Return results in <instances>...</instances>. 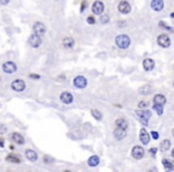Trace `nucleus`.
I'll list each match as a JSON object with an SVG mask.
<instances>
[{
  "instance_id": "f257e3e1",
  "label": "nucleus",
  "mask_w": 174,
  "mask_h": 172,
  "mask_svg": "<svg viewBox=\"0 0 174 172\" xmlns=\"http://www.w3.org/2000/svg\"><path fill=\"white\" fill-rule=\"evenodd\" d=\"M114 42H116V45L119 49H127V48H129V45L131 43L129 36H127V35H118L116 37Z\"/></svg>"
},
{
  "instance_id": "f03ea898",
  "label": "nucleus",
  "mask_w": 174,
  "mask_h": 172,
  "mask_svg": "<svg viewBox=\"0 0 174 172\" xmlns=\"http://www.w3.org/2000/svg\"><path fill=\"white\" fill-rule=\"evenodd\" d=\"M136 115H137L139 121L142 122V124L148 126V120H149L150 116H151L150 111H148V110H137V111H136Z\"/></svg>"
},
{
  "instance_id": "7ed1b4c3",
  "label": "nucleus",
  "mask_w": 174,
  "mask_h": 172,
  "mask_svg": "<svg viewBox=\"0 0 174 172\" xmlns=\"http://www.w3.org/2000/svg\"><path fill=\"white\" fill-rule=\"evenodd\" d=\"M73 84H74V86L76 89H85L87 86V79L85 77H82V75H78V77L74 78Z\"/></svg>"
},
{
  "instance_id": "20e7f679",
  "label": "nucleus",
  "mask_w": 174,
  "mask_h": 172,
  "mask_svg": "<svg viewBox=\"0 0 174 172\" xmlns=\"http://www.w3.org/2000/svg\"><path fill=\"white\" fill-rule=\"evenodd\" d=\"M29 43H30V45L32 48H38L42 44V36H39V35L34 33L32 35H30V37H29Z\"/></svg>"
},
{
  "instance_id": "39448f33",
  "label": "nucleus",
  "mask_w": 174,
  "mask_h": 172,
  "mask_svg": "<svg viewBox=\"0 0 174 172\" xmlns=\"http://www.w3.org/2000/svg\"><path fill=\"white\" fill-rule=\"evenodd\" d=\"M157 44L162 48H168L171 45V38L165 34H161L157 37Z\"/></svg>"
},
{
  "instance_id": "423d86ee",
  "label": "nucleus",
  "mask_w": 174,
  "mask_h": 172,
  "mask_svg": "<svg viewBox=\"0 0 174 172\" xmlns=\"http://www.w3.org/2000/svg\"><path fill=\"white\" fill-rule=\"evenodd\" d=\"M11 87H12V90H14L17 92H22V91L25 90V83L23 80H20V79L13 80L12 84H11Z\"/></svg>"
},
{
  "instance_id": "0eeeda50",
  "label": "nucleus",
  "mask_w": 174,
  "mask_h": 172,
  "mask_svg": "<svg viewBox=\"0 0 174 172\" xmlns=\"http://www.w3.org/2000/svg\"><path fill=\"white\" fill-rule=\"evenodd\" d=\"M2 70L7 74H11V73H14L17 70V65L12 61H6L4 65H2Z\"/></svg>"
},
{
  "instance_id": "6e6552de",
  "label": "nucleus",
  "mask_w": 174,
  "mask_h": 172,
  "mask_svg": "<svg viewBox=\"0 0 174 172\" xmlns=\"http://www.w3.org/2000/svg\"><path fill=\"white\" fill-rule=\"evenodd\" d=\"M104 10H105L104 4H103L102 1L97 0V1L93 2V5H92V12H93L94 14H102V13L104 12Z\"/></svg>"
},
{
  "instance_id": "1a4fd4ad",
  "label": "nucleus",
  "mask_w": 174,
  "mask_h": 172,
  "mask_svg": "<svg viewBox=\"0 0 174 172\" xmlns=\"http://www.w3.org/2000/svg\"><path fill=\"white\" fill-rule=\"evenodd\" d=\"M118 11L121 12V13H123V14H128L130 11H131V6H130V4L128 2V1H121L119 4H118Z\"/></svg>"
},
{
  "instance_id": "9d476101",
  "label": "nucleus",
  "mask_w": 174,
  "mask_h": 172,
  "mask_svg": "<svg viewBox=\"0 0 174 172\" xmlns=\"http://www.w3.org/2000/svg\"><path fill=\"white\" fill-rule=\"evenodd\" d=\"M150 7H151L155 12H160V11L163 10V7H165V2H163V0H151V2H150Z\"/></svg>"
},
{
  "instance_id": "9b49d317",
  "label": "nucleus",
  "mask_w": 174,
  "mask_h": 172,
  "mask_svg": "<svg viewBox=\"0 0 174 172\" xmlns=\"http://www.w3.org/2000/svg\"><path fill=\"white\" fill-rule=\"evenodd\" d=\"M32 29H34V33L39 35V36H43L45 34V25L43 23H41V22H36L34 24V27H32Z\"/></svg>"
},
{
  "instance_id": "f8f14e48",
  "label": "nucleus",
  "mask_w": 174,
  "mask_h": 172,
  "mask_svg": "<svg viewBox=\"0 0 174 172\" xmlns=\"http://www.w3.org/2000/svg\"><path fill=\"white\" fill-rule=\"evenodd\" d=\"M131 153H133V157H134L135 159H142V158L144 157V149H143L141 146H135V147L133 148Z\"/></svg>"
},
{
  "instance_id": "ddd939ff",
  "label": "nucleus",
  "mask_w": 174,
  "mask_h": 172,
  "mask_svg": "<svg viewBox=\"0 0 174 172\" xmlns=\"http://www.w3.org/2000/svg\"><path fill=\"white\" fill-rule=\"evenodd\" d=\"M139 140H141V142H142L143 145H148V143H149V141H150L149 133H148L144 128H142V129H141V132H139Z\"/></svg>"
},
{
  "instance_id": "4468645a",
  "label": "nucleus",
  "mask_w": 174,
  "mask_h": 172,
  "mask_svg": "<svg viewBox=\"0 0 174 172\" xmlns=\"http://www.w3.org/2000/svg\"><path fill=\"white\" fill-rule=\"evenodd\" d=\"M60 99H61V102L65 104H70L73 102V95L70 93V92H62L61 93V96H60Z\"/></svg>"
},
{
  "instance_id": "2eb2a0df",
  "label": "nucleus",
  "mask_w": 174,
  "mask_h": 172,
  "mask_svg": "<svg viewBox=\"0 0 174 172\" xmlns=\"http://www.w3.org/2000/svg\"><path fill=\"white\" fill-rule=\"evenodd\" d=\"M113 134H114V138L117 139V140H122V139L125 138V135H127V129H122V128H117L116 127Z\"/></svg>"
},
{
  "instance_id": "dca6fc26",
  "label": "nucleus",
  "mask_w": 174,
  "mask_h": 172,
  "mask_svg": "<svg viewBox=\"0 0 174 172\" xmlns=\"http://www.w3.org/2000/svg\"><path fill=\"white\" fill-rule=\"evenodd\" d=\"M154 67H155L154 60H151V59H145V60L143 61V68H144V70H151V69H154Z\"/></svg>"
},
{
  "instance_id": "f3484780",
  "label": "nucleus",
  "mask_w": 174,
  "mask_h": 172,
  "mask_svg": "<svg viewBox=\"0 0 174 172\" xmlns=\"http://www.w3.org/2000/svg\"><path fill=\"white\" fill-rule=\"evenodd\" d=\"M25 155H26V158H28L30 161H36V160L38 159V155H37V153H36L35 151H32V149H26V152H25Z\"/></svg>"
},
{
  "instance_id": "a211bd4d",
  "label": "nucleus",
  "mask_w": 174,
  "mask_h": 172,
  "mask_svg": "<svg viewBox=\"0 0 174 172\" xmlns=\"http://www.w3.org/2000/svg\"><path fill=\"white\" fill-rule=\"evenodd\" d=\"M153 102L154 104H160V105H165L166 103V97L163 96V95H156V96H154V98H153Z\"/></svg>"
},
{
  "instance_id": "6ab92c4d",
  "label": "nucleus",
  "mask_w": 174,
  "mask_h": 172,
  "mask_svg": "<svg viewBox=\"0 0 174 172\" xmlns=\"http://www.w3.org/2000/svg\"><path fill=\"white\" fill-rule=\"evenodd\" d=\"M62 45H63L65 48H67V49L73 48V47H74V39H73L72 37H66V38H63Z\"/></svg>"
},
{
  "instance_id": "aec40b11",
  "label": "nucleus",
  "mask_w": 174,
  "mask_h": 172,
  "mask_svg": "<svg viewBox=\"0 0 174 172\" xmlns=\"http://www.w3.org/2000/svg\"><path fill=\"white\" fill-rule=\"evenodd\" d=\"M12 140H13L16 143H18V145H24V142H25L24 138H23L20 134H18V133H13V134H12Z\"/></svg>"
},
{
  "instance_id": "412c9836",
  "label": "nucleus",
  "mask_w": 174,
  "mask_h": 172,
  "mask_svg": "<svg viewBox=\"0 0 174 172\" xmlns=\"http://www.w3.org/2000/svg\"><path fill=\"white\" fill-rule=\"evenodd\" d=\"M116 127L117 128H122V129H127L128 128V123L124 118H118L116 121Z\"/></svg>"
},
{
  "instance_id": "4be33fe9",
  "label": "nucleus",
  "mask_w": 174,
  "mask_h": 172,
  "mask_svg": "<svg viewBox=\"0 0 174 172\" xmlns=\"http://www.w3.org/2000/svg\"><path fill=\"white\" fill-rule=\"evenodd\" d=\"M87 163H88V165L92 166V167H93V166H97V165L99 164V158H98L97 155H92V157H90V159H88Z\"/></svg>"
},
{
  "instance_id": "5701e85b",
  "label": "nucleus",
  "mask_w": 174,
  "mask_h": 172,
  "mask_svg": "<svg viewBox=\"0 0 174 172\" xmlns=\"http://www.w3.org/2000/svg\"><path fill=\"white\" fill-rule=\"evenodd\" d=\"M169 147H171V141H169V140H163V141H162V143L160 145V149H161L162 152L168 151V149H169Z\"/></svg>"
},
{
  "instance_id": "b1692460",
  "label": "nucleus",
  "mask_w": 174,
  "mask_h": 172,
  "mask_svg": "<svg viewBox=\"0 0 174 172\" xmlns=\"http://www.w3.org/2000/svg\"><path fill=\"white\" fill-rule=\"evenodd\" d=\"M150 91H151V89H150V86L149 85H144V86H141L139 90V92L141 95H148V93H150Z\"/></svg>"
},
{
  "instance_id": "393cba45",
  "label": "nucleus",
  "mask_w": 174,
  "mask_h": 172,
  "mask_svg": "<svg viewBox=\"0 0 174 172\" xmlns=\"http://www.w3.org/2000/svg\"><path fill=\"white\" fill-rule=\"evenodd\" d=\"M162 165H163V167H165L167 171H172L174 169L173 164H172L169 160H167V159H163V160H162Z\"/></svg>"
},
{
  "instance_id": "a878e982",
  "label": "nucleus",
  "mask_w": 174,
  "mask_h": 172,
  "mask_svg": "<svg viewBox=\"0 0 174 172\" xmlns=\"http://www.w3.org/2000/svg\"><path fill=\"white\" fill-rule=\"evenodd\" d=\"M6 160H7V161H11V163H13V164H19V163H20V159L17 158V157H14V155H7V157H6Z\"/></svg>"
},
{
  "instance_id": "bb28decb",
  "label": "nucleus",
  "mask_w": 174,
  "mask_h": 172,
  "mask_svg": "<svg viewBox=\"0 0 174 172\" xmlns=\"http://www.w3.org/2000/svg\"><path fill=\"white\" fill-rule=\"evenodd\" d=\"M154 110L156 111V114H157V115H162V112H163V105L155 104V105H154Z\"/></svg>"
},
{
  "instance_id": "cd10ccee",
  "label": "nucleus",
  "mask_w": 174,
  "mask_h": 172,
  "mask_svg": "<svg viewBox=\"0 0 174 172\" xmlns=\"http://www.w3.org/2000/svg\"><path fill=\"white\" fill-rule=\"evenodd\" d=\"M92 115H93V117L96 118V120H98V121H100L102 120V112L100 111H98V110H96V109H93L92 110Z\"/></svg>"
},
{
  "instance_id": "c85d7f7f",
  "label": "nucleus",
  "mask_w": 174,
  "mask_h": 172,
  "mask_svg": "<svg viewBox=\"0 0 174 172\" xmlns=\"http://www.w3.org/2000/svg\"><path fill=\"white\" fill-rule=\"evenodd\" d=\"M159 25H160L161 28H165L167 31H169V33H173V28H172V27H168V25H167L165 22H160V23H159Z\"/></svg>"
},
{
  "instance_id": "c756f323",
  "label": "nucleus",
  "mask_w": 174,
  "mask_h": 172,
  "mask_svg": "<svg viewBox=\"0 0 174 172\" xmlns=\"http://www.w3.org/2000/svg\"><path fill=\"white\" fill-rule=\"evenodd\" d=\"M110 22V17L107 16V14H103L102 17H100V23L102 24H106V23H108Z\"/></svg>"
},
{
  "instance_id": "7c9ffc66",
  "label": "nucleus",
  "mask_w": 174,
  "mask_h": 172,
  "mask_svg": "<svg viewBox=\"0 0 174 172\" xmlns=\"http://www.w3.org/2000/svg\"><path fill=\"white\" fill-rule=\"evenodd\" d=\"M148 106V103L147 102H139V109H145Z\"/></svg>"
},
{
  "instance_id": "2f4dec72",
  "label": "nucleus",
  "mask_w": 174,
  "mask_h": 172,
  "mask_svg": "<svg viewBox=\"0 0 174 172\" xmlns=\"http://www.w3.org/2000/svg\"><path fill=\"white\" fill-rule=\"evenodd\" d=\"M87 23H88V24H94V23H96L94 17H92V16H91V17H88V18H87Z\"/></svg>"
},
{
  "instance_id": "473e14b6",
  "label": "nucleus",
  "mask_w": 174,
  "mask_h": 172,
  "mask_svg": "<svg viewBox=\"0 0 174 172\" xmlns=\"http://www.w3.org/2000/svg\"><path fill=\"white\" fill-rule=\"evenodd\" d=\"M150 134H151V138L154 139V140H157V139H159V133H157V132H154V130H153Z\"/></svg>"
},
{
  "instance_id": "72a5a7b5",
  "label": "nucleus",
  "mask_w": 174,
  "mask_h": 172,
  "mask_svg": "<svg viewBox=\"0 0 174 172\" xmlns=\"http://www.w3.org/2000/svg\"><path fill=\"white\" fill-rule=\"evenodd\" d=\"M156 151H157V148L153 147V148H150V149H149V153H150L153 157H155V154H156Z\"/></svg>"
},
{
  "instance_id": "f704fd0d",
  "label": "nucleus",
  "mask_w": 174,
  "mask_h": 172,
  "mask_svg": "<svg viewBox=\"0 0 174 172\" xmlns=\"http://www.w3.org/2000/svg\"><path fill=\"white\" fill-rule=\"evenodd\" d=\"M30 78H32V79H39L41 77L37 75V74H30Z\"/></svg>"
},
{
  "instance_id": "c9c22d12",
  "label": "nucleus",
  "mask_w": 174,
  "mask_h": 172,
  "mask_svg": "<svg viewBox=\"0 0 174 172\" xmlns=\"http://www.w3.org/2000/svg\"><path fill=\"white\" fill-rule=\"evenodd\" d=\"M10 2V0H0V4L1 5H7Z\"/></svg>"
},
{
  "instance_id": "e433bc0d",
  "label": "nucleus",
  "mask_w": 174,
  "mask_h": 172,
  "mask_svg": "<svg viewBox=\"0 0 174 172\" xmlns=\"http://www.w3.org/2000/svg\"><path fill=\"white\" fill-rule=\"evenodd\" d=\"M86 5H87V2H86V1H84V2H82V6H81V11H85Z\"/></svg>"
},
{
  "instance_id": "4c0bfd02",
  "label": "nucleus",
  "mask_w": 174,
  "mask_h": 172,
  "mask_svg": "<svg viewBox=\"0 0 174 172\" xmlns=\"http://www.w3.org/2000/svg\"><path fill=\"white\" fill-rule=\"evenodd\" d=\"M2 146H4V142H2V141H0V147H2Z\"/></svg>"
},
{
  "instance_id": "58836bf2",
  "label": "nucleus",
  "mask_w": 174,
  "mask_h": 172,
  "mask_svg": "<svg viewBox=\"0 0 174 172\" xmlns=\"http://www.w3.org/2000/svg\"><path fill=\"white\" fill-rule=\"evenodd\" d=\"M171 17H172V18H174V12H172V13H171Z\"/></svg>"
},
{
  "instance_id": "ea45409f",
  "label": "nucleus",
  "mask_w": 174,
  "mask_h": 172,
  "mask_svg": "<svg viewBox=\"0 0 174 172\" xmlns=\"http://www.w3.org/2000/svg\"><path fill=\"white\" fill-rule=\"evenodd\" d=\"M172 157L174 158V148H173V151H172Z\"/></svg>"
},
{
  "instance_id": "a19ab883",
  "label": "nucleus",
  "mask_w": 174,
  "mask_h": 172,
  "mask_svg": "<svg viewBox=\"0 0 174 172\" xmlns=\"http://www.w3.org/2000/svg\"><path fill=\"white\" fill-rule=\"evenodd\" d=\"M172 134H173V136H174V128H173V130H172Z\"/></svg>"
},
{
  "instance_id": "79ce46f5",
  "label": "nucleus",
  "mask_w": 174,
  "mask_h": 172,
  "mask_svg": "<svg viewBox=\"0 0 174 172\" xmlns=\"http://www.w3.org/2000/svg\"><path fill=\"white\" fill-rule=\"evenodd\" d=\"M173 85H174V83H173Z\"/></svg>"
}]
</instances>
